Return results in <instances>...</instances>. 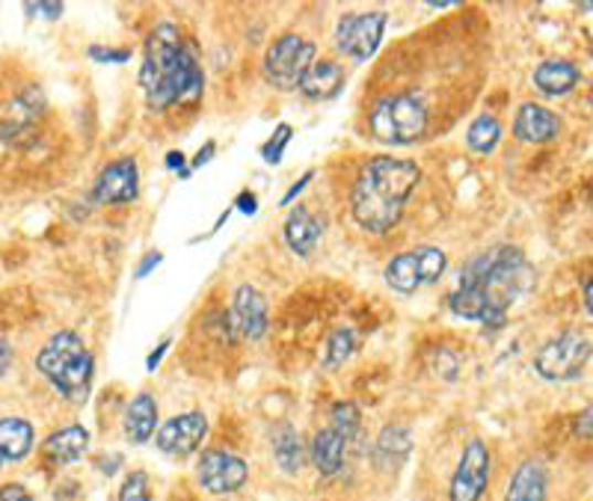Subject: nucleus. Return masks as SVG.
<instances>
[{"label": "nucleus", "instance_id": "28", "mask_svg": "<svg viewBox=\"0 0 593 501\" xmlns=\"http://www.w3.org/2000/svg\"><path fill=\"white\" fill-rule=\"evenodd\" d=\"M415 258H419V267H422L424 285L436 283V279L445 274V267H448V256H445L443 249H436V246H422V249H415Z\"/></svg>", "mask_w": 593, "mask_h": 501}, {"label": "nucleus", "instance_id": "26", "mask_svg": "<svg viewBox=\"0 0 593 501\" xmlns=\"http://www.w3.org/2000/svg\"><path fill=\"white\" fill-rule=\"evenodd\" d=\"M330 427L336 434L345 439V443H353L359 434V409L353 401H339L330 413Z\"/></svg>", "mask_w": 593, "mask_h": 501}, {"label": "nucleus", "instance_id": "35", "mask_svg": "<svg viewBox=\"0 0 593 501\" xmlns=\"http://www.w3.org/2000/svg\"><path fill=\"white\" fill-rule=\"evenodd\" d=\"M10 365H12V350H10V341H3V339H0V377H3V374H7V371H10Z\"/></svg>", "mask_w": 593, "mask_h": 501}, {"label": "nucleus", "instance_id": "27", "mask_svg": "<svg viewBox=\"0 0 593 501\" xmlns=\"http://www.w3.org/2000/svg\"><path fill=\"white\" fill-rule=\"evenodd\" d=\"M353 344H357L353 330H350V327H339V330L330 335V341H327V350H324V365H327V369H339V365H345L350 353H353Z\"/></svg>", "mask_w": 593, "mask_h": 501}, {"label": "nucleus", "instance_id": "24", "mask_svg": "<svg viewBox=\"0 0 593 501\" xmlns=\"http://www.w3.org/2000/svg\"><path fill=\"white\" fill-rule=\"evenodd\" d=\"M406 451H410V434H406L404 427H386V430L380 434V439H377L374 457L383 469H392V466L404 460Z\"/></svg>", "mask_w": 593, "mask_h": 501}, {"label": "nucleus", "instance_id": "33", "mask_svg": "<svg viewBox=\"0 0 593 501\" xmlns=\"http://www.w3.org/2000/svg\"><path fill=\"white\" fill-rule=\"evenodd\" d=\"M28 12H42L45 19H60L63 15V3H28Z\"/></svg>", "mask_w": 593, "mask_h": 501}, {"label": "nucleus", "instance_id": "17", "mask_svg": "<svg viewBox=\"0 0 593 501\" xmlns=\"http://www.w3.org/2000/svg\"><path fill=\"white\" fill-rule=\"evenodd\" d=\"M549 490V475L547 466L540 460H526L519 466L513 481H510L508 499L505 501H547Z\"/></svg>", "mask_w": 593, "mask_h": 501}, {"label": "nucleus", "instance_id": "41", "mask_svg": "<svg viewBox=\"0 0 593 501\" xmlns=\"http://www.w3.org/2000/svg\"><path fill=\"white\" fill-rule=\"evenodd\" d=\"M218 152V146H214V142H208L205 149H199V154H197V161H193V167H202V163H208V158H211V154Z\"/></svg>", "mask_w": 593, "mask_h": 501}, {"label": "nucleus", "instance_id": "25", "mask_svg": "<svg viewBox=\"0 0 593 501\" xmlns=\"http://www.w3.org/2000/svg\"><path fill=\"white\" fill-rule=\"evenodd\" d=\"M499 140H501V125L499 119L490 114L478 116V119L469 125V131H466V142H469V149L475 154L496 152Z\"/></svg>", "mask_w": 593, "mask_h": 501}, {"label": "nucleus", "instance_id": "23", "mask_svg": "<svg viewBox=\"0 0 593 501\" xmlns=\"http://www.w3.org/2000/svg\"><path fill=\"white\" fill-rule=\"evenodd\" d=\"M274 457L288 475H297L306 463V448L300 443V434L294 427H279L274 434Z\"/></svg>", "mask_w": 593, "mask_h": 501}, {"label": "nucleus", "instance_id": "22", "mask_svg": "<svg viewBox=\"0 0 593 501\" xmlns=\"http://www.w3.org/2000/svg\"><path fill=\"white\" fill-rule=\"evenodd\" d=\"M386 283L389 288H395L401 294H415L424 285L422 267H419V258L413 253H401L386 265Z\"/></svg>", "mask_w": 593, "mask_h": 501}, {"label": "nucleus", "instance_id": "42", "mask_svg": "<svg viewBox=\"0 0 593 501\" xmlns=\"http://www.w3.org/2000/svg\"><path fill=\"white\" fill-rule=\"evenodd\" d=\"M584 309L591 315V283H584Z\"/></svg>", "mask_w": 593, "mask_h": 501}, {"label": "nucleus", "instance_id": "29", "mask_svg": "<svg viewBox=\"0 0 593 501\" xmlns=\"http://www.w3.org/2000/svg\"><path fill=\"white\" fill-rule=\"evenodd\" d=\"M292 125H279V128H276V134L274 137H271V140L264 142L262 146V158L267 163H279L283 161V154H285V146H288V142H292Z\"/></svg>", "mask_w": 593, "mask_h": 501}, {"label": "nucleus", "instance_id": "2", "mask_svg": "<svg viewBox=\"0 0 593 501\" xmlns=\"http://www.w3.org/2000/svg\"><path fill=\"white\" fill-rule=\"evenodd\" d=\"M422 181V170L404 158H374L353 184L350 209L366 232L383 235L404 214L406 199L413 196L415 184Z\"/></svg>", "mask_w": 593, "mask_h": 501}, {"label": "nucleus", "instance_id": "37", "mask_svg": "<svg viewBox=\"0 0 593 501\" xmlns=\"http://www.w3.org/2000/svg\"><path fill=\"white\" fill-rule=\"evenodd\" d=\"M167 348H170V341H163V344H160V348L155 350V353H151L149 360H146V369H149V371L158 369V362L163 360V353H167Z\"/></svg>", "mask_w": 593, "mask_h": 501}, {"label": "nucleus", "instance_id": "7", "mask_svg": "<svg viewBox=\"0 0 593 501\" xmlns=\"http://www.w3.org/2000/svg\"><path fill=\"white\" fill-rule=\"evenodd\" d=\"M386 12H350L336 28V42L341 54H348L357 63H366L377 54L383 30H386Z\"/></svg>", "mask_w": 593, "mask_h": 501}, {"label": "nucleus", "instance_id": "18", "mask_svg": "<svg viewBox=\"0 0 593 501\" xmlns=\"http://www.w3.org/2000/svg\"><path fill=\"white\" fill-rule=\"evenodd\" d=\"M582 72L570 60H547L534 68V86L543 95H566L573 93Z\"/></svg>", "mask_w": 593, "mask_h": 501}, {"label": "nucleus", "instance_id": "34", "mask_svg": "<svg viewBox=\"0 0 593 501\" xmlns=\"http://www.w3.org/2000/svg\"><path fill=\"white\" fill-rule=\"evenodd\" d=\"M167 167H170V170H179L181 179H188V175H190V170L184 167V154H181V152L167 154Z\"/></svg>", "mask_w": 593, "mask_h": 501}, {"label": "nucleus", "instance_id": "36", "mask_svg": "<svg viewBox=\"0 0 593 501\" xmlns=\"http://www.w3.org/2000/svg\"><path fill=\"white\" fill-rule=\"evenodd\" d=\"M160 258H163V256H160V253H149V256H146V262H142V265L137 267V276H140V279H142V276L149 274L151 267H158L160 265Z\"/></svg>", "mask_w": 593, "mask_h": 501}, {"label": "nucleus", "instance_id": "1", "mask_svg": "<svg viewBox=\"0 0 593 501\" xmlns=\"http://www.w3.org/2000/svg\"><path fill=\"white\" fill-rule=\"evenodd\" d=\"M140 86L151 110H170L176 105L197 102L202 95L205 75L176 24L163 21L151 30L140 68Z\"/></svg>", "mask_w": 593, "mask_h": 501}, {"label": "nucleus", "instance_id": "11", "mask_svg": "<svg viewBox=\"0 0 593 501\" xmlns=\"http://www.w3.org/2000/svg\"><path fill=\"white\" fill-rule=\"evenodd\" d=\"M137 193H140V170L134 158L110 163L93 184V199L102 205H125V202H134Z\"/></svg>", "mask_w": 593, "mask_h": 501}, {"label": "nucleus", "instance_id": "20", "mask_svg": "<svg viewBox=\"0 0 593 501\" xmlns=\"http://www.w3.org/2000/svg\"><path fill=\"white\" fill-rule=\"evenodd\" d=\"M345 455H348V443H345L332 427L320 430V434L315 436V443H311V463H315V469H318L320 475H327V478L339 472L341 463H345Z\"/></svg>", "mask_w": 593, "mask_h": 501}, {"label": "nucleus", "instance_id": "38", "mask_svg": "<svg viewBox=\"0 0 593 501\" xmlns=\"http://www.w3.org/2000/svg\"><path fill=\"white\" fill-rule=\"evenodd\" d=\"M575 430L584 436V439H591V407L584 409L582 418H579V425H575Z\"/></svg>", "mask_w": 593, "mask_h": 501}, {"label": "nucleus", "instance_id": "32", "mask_svg": "<svg viewBox=\"0 0 593 501\" xmlns=\"http://www.w3.org/2000/svg\"><path fill=\"white\" fill-rule=\"evenodd\" d=\"M0 501H33V495L21 483H10V487L0 490Z\"/></svg>", "mask_w": 593, "mask_h": 501}, {"label": "nucleus", "instance_id": "43", "mask_svg": "<svg viewBox=\"0 0 593 501\" xmlns=\"http://www.w3.org/2000/svg\"><path fill=\"white\" fill-rule=\"evenodd\" d=\"M0 463H3V460H0Z\"/></svg>", "mask_w": 593, "mask_h": 501}, {"label": "nucleus", "instance_id": "31", "mask_svg": "<svg viewBox=\"0 0 593 501\" xmlns=\"http://www.w3.org/2000/svg\"><path fill=\"white\" fill-rule=\"evenodd\" d=\"M89 57L95 63H128L131 60V51H114V47H89Z\"/></svg>", "mask_w": 593, "mask_h": 501}, {"label": "nucleus", "instance_id": "13", "mask_svg": "<svg viewBox=\"0 0 593 501\" xmlns=\"http://www.w3.org/2000/svg\"><path fill=\"white\" fill-rule=\"evenodd\" d=\"M513 134L526 142H552L558 134H561V122H558V116L552 114L549 107L531 105V102H528V105L519 107Z\"/></svg>", "mask_w": 593, "mask_h": 501}, {"label": "nucleus", "instance_id": "12", "mask_svg": "<svg viewBox=\"0 0 593 501\" xmlns=\"http://www.w3.org/2000/svg\"><path fill=\"white\" fill-rule=\"evenodd\" d=\"M235 323L246 339H262L267 332V300L253 285H241L235 291Z\"/></svg>", "mask_w": 593, "mask_h": 501}, {"label": "nucleus", "instance_id": "16", "mask_svg": "<svg viewBox=\"0 0 593 501\" xmlns=\"http://www.w3.org/2000/svg\"><path fill=\"white\" fill-rule=\"evenodd\" d=\"M86 448H89V430L81 425H72V427H63V430H57L54 436H47L45 455L51 463L66 466V463H75V460H81V457L86 455Z\"/></svg>", "mask_w": 593, "mask_h": 501}, {"label": "nucleus", "instance_id": "4", "mask_svg": "<svg viewBox=\"0 0 593 501\" xmlns=\"http://www.w3.org/2000/svg\"><path fill=\"white\" fill-rule=\"evenodd\" d=\"M371 134L386 146H413L427 131V110L415 95H389L371 110Z\"/></svg>", "mask_w": 593, "mask_h": 501}, {"label": "nucleus", "instance_id": "39", "mask_svg": "<svg viewBox=\"0 0 593 501\" xmlns=\"http://www.w3.org/2000/svg\"><path fill=\"white\" fill-rule=\"evenodd\" d=\"M309 181H311V172H306V175H303V179H300V181H297V184H294V188H292V190H288V193H285V199H283V205H288V202H292V199H294V196H297V193H300V190H303V188H306V184H309Z\"/></svg>", "mask_w": 593, "mask_h": 501}, {"label": "nucleus", "instance_id": "21", "mask_svg": "<svg viewBox=\"0 0 593 501\" xmlns=\"http://www.w3.org/2000/svg\"><path fill=\"white\" fill-rule=\"evenodd\" d=\"M33 448V425L24 418H0V460H24Z\"/></svg>", "mask_w": 593, "mask_h": 501}, {"label": "nucleus", "instance_id": "14", "mask_svg": "<svg viewBox=\"0 0 593 501\" xmlns=\"http://www.w3.org/2000/svg\"><path fill=\"white\" fill-rule=\"evenodd\" d=\"M345 86V68L332 60H315L300 81V89L311 102H327L332 95H339Z\"/></svg>", "mask_w": 593, "mask_h": 501}, {"label": "nucleus", "instance_id": "6", "mask_svg": "<svg viewBox=\"0 0 593 501\" xmlns=\"http://www.w3.org/2000/svg\"><path fill=\"white\" fill-rule=\"evenodd\" d=\"M315 63V45L309 39L297 36V33H285L267 47L264 54V77L276 86V89H297L306 75V68Z\"/></svg>", "mask_w": 593, "mask_h": 501}, {"label": "nucleus", "instance_id": "40", "mask_svg": "<svg viewBox=\"0 0 593 501\" xmlns=\"http://www.w3.org/2000/svg\"><path fill=\"white\" fill-rule=\"evenodd\" d=\"M237 205H241L244 214H255V205H258V202H255L253 193H241V196H237Z\"/></svg>", "mask_w": 593, "mask_h": 501}, {"label": "nucleus", "instance_id": "8", "mask_svg": "<svg viewBox=\"0 0 593 501\" xmlns=\"http://www.w3.org/2000/svg\"><path fill=\"white\" fill-rule=\"evenodd\" d=\"M487 483H490V448L484 439H472L454 469L448 501H480Z\"/></svg>", "mask_w": 593, "mask_h": 501}, {"label": "nucleus", "instance_id": "3", "mask_svg": "<svg viewBox=\"0 0 593 501\" xmlns=\"http://www.w3.org/2000/svg\"><path fill=\"white\" fill-rule=\"evenodd\" d=\"M36 365L45 374L47 383L75 404H84L93 392V353L77 332L63 330L51 335L45 348L39 350Z\"/></svg>", "mask_w": 593, "mask_h": 501}, {"label": "nucleus", "instance_id": "19", "mask_svg": "<svg viewBox=\"0 0 593 501\" xmlns=\"http://www.w3.org/2000/svg\"><path fill=\"white\" fill-rule=\"evenodd\" d=\"M158 427V401L151 395H137L128 404V413H125V436L131 439L134 445L149 443L151 434Z\"/></svg>", "mask_w": 593, "mask_h": 501}, {"label": "nucleus", "instance_id": "30", "mask_svg": "<svg viewBox=\"0 0 593 501\" xmlns=\"http://www.w3.org/2000/svg\"><path fill=\"white\" fill-rule=\"evenodd\" d=\"M119 501H151L149 478H146V472H131L128 478H125L123 492H119Z\"/></svg>", "mask_w": 593, "mask_h": 501}, {"label": "nucleus", "instance_id": "10", "mask_svg": "<svg viewBox=\"0 0 593 501\" xmlns=\"http://www.w3.org/2000/svg\"><path fill=\"white\" fill-rule=\"evenodd\" d=\"M208 436V418L202 413H181L163 422L158 430V448L170 457H190Z\"/></svg>", "mask_w": 593, "mask_h": 501}, {"label": "nucleus", "instance_id": "9", "mask_svg": "<svg viewBox=\"0 0 593 501\" xmlns=\"http://www.w3.org/2000/svg\"><path fill=\"white\" fill-rule=\"evenodd\" d=\"M199 483L205 487L208 492L214 495H226V492H237L250 478V469L237 455H229V451H205L199 457L197 466Z\"/></svg>", "mask_w": 593, "mask_h": 501}, {"label": "nucleus", "instance_id": "5", "mask_svg": "<svg viewBox=\"0 0 593 501\" xmlns=\"http://www.w3.org/2000/svg\"><path fill=\"white\" fill-rule=\"evenodd\" d=\"M591 362V339L582 332H561L558 339L547 341L537 350L534 371L543 380H575Z\"/></svg>", "mask_w": 593, "mask_h": 501}, {"label": "nucleus", "instance_id": "15", "mask_svg": "<svg viewBox=\"0 0 593 501\" xmlns=\"http://www.w3.org/2000/svg\"><path fill=\"white\" fill-rule=\"evenodd\" d=\"M320 235H324V226H320L315 214H311L309 209H303V205H297V209L288 214V220H285V244L292 246L297 256H311Z\"/></svg>", "mask_w": 593, "mask_h": 501}]
</instances>
